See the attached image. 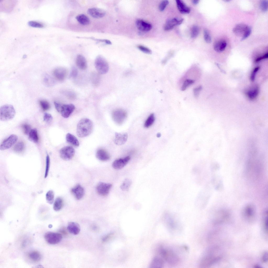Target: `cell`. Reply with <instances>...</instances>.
Segmentation results:
<instances>
[{
  "label": "cell",
  "instance_id": "obj_1",
  "mask_svg": "<svg viewBox=\"0 0 268 268\" xmlns=\"http://www.w3.org/2000/svg\"><path fill=\"white\" fill-rule=\"evenodd\" d=\"M93 128L92 121L90 119L83 118L79 122L77 127V135L80 137H84L89 135Z\"/></svg>",
  "mask_w": 268,
  "mask_h": 268
},
{
  "label": "cell",
  "instance_id": "obj_2",
  "mask_svg": "<svg viewBox=\"0 0 268 268\" xmlns=\"http://www.w3.org/2000/svg\"><path fill=\"white\" fill-rule=\"evenodd\" d=\"M159 253L161 257L170 265H176L180 261L178 255L170 248L161 247L159 249Z\"/></svg>",
  "mask_w": 268,
  "mask_h": 268
},
{
  "label": "cell",
  "instance_id": "obj_3",
  "mask_svg": "<svg viewBox=\"0 0 268 268\" xmlns=\"http://www.w3.org/2000/svg\"><path fill=\"white\" fill-rule=\"evenodd\" d=\"M16 112L13 105L5 104L0 109V119L3 121H7L13 119L15 115Z\"/></svg>",
  "mask_w": 268,
  "mask_h": 268
},
{
  "label": "cell",
  "instance_id": "obj_4",
  "mask_svg": "<svg viewBox=\"0 0 268 268\" xmlns=\"http://www.w3.org/2000/svg\"><path fill=\"white\" fill-rule=\"evenodd\" d=\"M94 64L95 68L99 74H105L109 70L108 63L102 55H99L96 57Z\"/></svg>",
  "mask_w": 268,
  "mask_h": 268
},
{
  "label": "cell",
  "instance_id": "obj_5",
  "mask_svg": "<svg viewBox=\"0 0 268 268\" xmlns=\"http://www.w3.org/2000/svg\"><path fill=\"white\" fill-rule=\"evenodd\" d=\"M127 117V114L124 110L117 109L114 110L112 113V117L114 121L118 125L122 124Z\"/></svg>",
  "mask_w": 268,
  "mask_h": 268
},
{
  "label": "cell",
  "instance_id": "obj_6",
  "mask_svg": "<svg viewBox=\"0 0 268 268\" xmlns=\"http://www.w3.org/2000/svg\"><path fill=\"white\" fill-rule=\"evenodd\" d=\"M75 150L72 147L67 146L62 148L60 150V157L63 160H68L71 159L74 156Z\"/></svg>",
  "mask_w": 268,
  "mask_h": 268
},
{
  "label": "cell",
  "instance_id": "obj_7",
  "mask_svg": "<svg viewBox=\"0 0 268 268\" xmlns=\"http://www.w3.org/2000/svg\"><path fill=\"white\" fill-rule=\"evenodd\" d=\"M46 241L49 244H54L58 243L61 241L62 237L60 233L48 232L44 236Z\"/></svg>",
  "mask_w": 268,
  "mask_h": 268
},
{
  "label": "cell",
  "instance_id": "obj_8",
  "mask_svg": "<svg viewBox=\"0 0 268 268\" xmlns=\"http://www.w3.org/2000/svg\"><path fill=\"white\" fill-rule=\"evenodd\" d=\"M112 186V184L110 183L100 182L96 186V191L99 195L106 196L109 194Z\"/></svg>",
  "mask_w": 268,
  "mask_h": 268
},
{
  "label": "cell",
  "instance_id": "obj_9",
  "mask_svg": "<svg viewBox=\"0 0 268 268\" xmlns=\"http://www.w3.org/2000/svg\"><path fill=\"white\" fill-rule=\"evenodd\" d=\"M18 136L16 135L12 134L5 139L0 145L1 150H4L10 148L17 141Z\"/></svg>",
  "mask_w": 268,
  "mask_h": 268
},
{
  "label": "cell",
  "instance_id": "obj_10",
  "mask_svg": "<svg viewBox=\"0 0 268 268\" xmlns=\"http://www.w3.org/2000/svg\"><path fill=\"white\" fill-rule=\"evenodd\" d=\"M130 159V157L127 156L123 158H121L115 160L113 163L112 166L113 168L117 170L123 168L128 163Z\"/></svg>",
  "mask_w": 268,
  "mask_h": 268
},
{
  "label": "cell",
  "instance_id": "obj_11",
  "mask_svg": "<svg viewBox=\"0 0 268 268\" xmlns=\"http://www.w3.org/2000/svg\"><path fill=\"white\" fill-rule=\"evenodd\" d=\"M136 24L137 28L143 31H149L152 28L151 24L142 19L137 20L136 22Z\"/></svg>",
  "mask_w": 268,
  "mask_h": 268
},
{
  "label": "cell",
  "instance_id": "obj_12",
  "mask_svg": "<svg viewBox=\"0 0 268 268\" xmlns=\"http://www.w3.org/2000/svg\"><path fill=\"white\" fill-rule=\"evenodd\" d=\"M88 13L92 17L99 18L104 16L105 14V12L102 9L92 8L89 9L87 10Z\"/></svg>",
  "mask_w": 268,
  "mask_h": 268
},
{
  "label": "cell",
  "instance_id": "obj_13",
  "mask_svg": "<svg viewBox=\"0 0 268 268\" xmlns=\"http://www.w3.org/2000/svg\"><path fill=\"white\" fill-rule=\"evenodd\" d=\"M75 105L72 104H63L61 114L65 118H68L75 109Z\"/></svg>",
  "mask_w": 268,
  "mask_h": 268
},
{
  "label": "cell",
  "instance_id": "obj_14",
  "mask_svg": "<svg viewBox=\"0 0 268 268\" xmlns=\"http://www.w3.org/2000/svg\"><path fill=\"white\" fill-rule=\"evenodd\" d=\"M68 73L66 69L64 68H59L55 69L53 74L55 77L59 81H63L66 78Z\"/></svg>",
  "mask_w": 268,
  "mask_h": 268
},
{
  "label": "cell",
  "instance_id": "obj_15",
  "mask_svg": "<svg viewBox=\"0 0 268 268\" xmlns=\"http://www.w3.org/2000/svg\"><path fill=\"white\" fill-rule=\"evenodd\" d=\"M183 20V19L178 20L176 18L168 20L164 25V30L165 31H169L172 29L174 26L181 24Z\"/></svg>",
  "mask_w": 268,
  "mask_h": 268
},
{
  "label": "cell",
  "instance_id": "obj_16",
  "mask_svg": "<svg viewBox=\"0 0 268 268\" xmlns=\"http://www.w3.org/2000/svg\"><path fill=\"white\" fill-rule=\"evenodd\" d=\"M248 26L247 25L244 24H238L233 28V32L236 36L242 37Z\"/></svg>",
  "mask_w": 268,
  "mask_h": 268
},
{
  "label": "cell",
  "instance_id": "obj_17",
  "mask_svg": "<svg viewBox=\"0 0 268 268\" xmlns=\"http://www.w3.org/2000/svg\"><path fill=\"white\" fill-rule=\"evenodd\" d=\"M72 193L77 200L81 199L84 194V190L83 187L80 185L77 184L71 190Z\"/></svg>",
  "mask_w": 268,
  "mask_h": 268
},
{
  "label": "cell",
  "instance_id": "obj_18",
  "mask_svg": "<svg viewBox=\"0 0 268 268\" xmlns=\"http://www.w3.org/2000/svg\"><path fill=\"white\" fill-rule=\"evenodd\" d=\"M127 138L128 135L126 133H116L114 141L116 145H122L126 142Z\"/></svg>",
  "mask_w": 268,
  "mask_h": 268
},
{
  "label": "cell",
  "instance_id": "obj_19",
  "mask_svg": "<svg viewBox=\"0 0 268 268\" xmlns=\"http://www.w3.org/2000/svg\"><path fill=\"white\" fill-rule=\"evenodd\" d=\"M96 157L98 159L102 161L108 160L110 158L108 153L103 149H100L97 150L96 153Z\"/></svg>",
  "mask_w": 268,
  "mask_h": 268
},
{
  "label": "cell",
  "instance_id": "obj_20",
  "mask_svg": "<svg viewBox=\"0 0 268 268\" xmlns=\"http://www.w3.org/2000/svg\"><path fill=\"white\" fill-rule=\"evenodd\" d=\"M76 62L77 67L80 69L85 70L87 68V63L85 57L82 55H78L76 58Z\"/></svg>",
  "mask_w": 268,
  "mask_h": 268
},
{
  "label": "cell",
  "instance_id": "obj_21",
  "mask_svg": "<svg viewBox=\"0 0 268 268\" xmlns=\"http://www.w3.org/2000/svg\"><path fill=\"white\" fill-rule=\"evenodd\" d=\"M67 229L70 233L74 235H77L80 232V227L78 223L74 222H70L68 224Z\"/></svg>",
  "mask_w": 268,
  "mask_h": 268
},
{
  "label": "cell",
  "instance_id": "obj_22",
  "mask_svg": "<svg viewBox=\"0 0 268 268\" xmlns=\"http://www.w3.org/2000/svg\"><path fill=\"white\" fill-rule=\"evenodd\" d=\"M176 2L178 9L181 13L187 14L190 13V8L187 7L182 1L176 0Z\"/></svg>",
  "mask_w": 268,
  "mask_h": 268
},
{
  "label": "cell",
  "instance_id": "obj_23",
  "mask_svg": "<svg viewBox=\"0 0 268 268\" xmlns=\"http://www.w3.org/2000/svg\"><path fill=\"white\" fill-rule=\"evenodd\" d=\"M227 45V43L225 41L219 40L215 42L214 46V48L216 52H221L225 50Z\"/></svg>",
  "mask_w": 268,
  "mask_h": 268
},
{
  "label": "cell",
  "instance_id": "obj_24",
  "mask_svg": "<svg viewBox=\"0 0 268 268\" xmlns=\"http://www.w3.org/2000/svg\"><path fill=\"white\" fill-rule=\"evenodd\" d=\"M164 265V261L161 258L158 256L155 257L153 259L150 265L151 268L162 267Z\"/></svg>",
  "mask_w": 268,
  "mask_h": 268
},
{
  "label": "cell",
  "instance_id": "obj_25",
  "mask_svg": "<svg viewBox=\"0 0 268 268\" xmlns=\"http://www.w3.org/2000/svg\"><path fill=\"white\" fill-rule=\"evenodd\" d=\"M66 141L69 144L75 147L79 146V141L77 138L74 135L70 133H68L66 136Z\"/></svg>",
  "mask_w": 268,
  "mask_h": 268
},
{
  "label": "cell",
  "instance_id": "obj_26",
  "mask_svg": "<svg viewBox=\"0 0 268 268\" xmlns=\"http://www.w3.org/2000/svg\"><path fill=\"white\" fill-rule=\"evenodd\" d=\"M76 19L80 24L83 25H88L90 22V20L88 16L83 14L77 15L76 17Z\"/></svg>",
  "mask_w": 268,
  "mask_h": 268
},
{
  "label": "cell",
  "instance_id": "obj_27",
  "mask_svg": "<svg viewBox=\"0 0 268 268\" xmlns=\"http://www.w3.org/2000/svg\"><path fill=\"white\" fill-rule=\"evenodd\" d=\"M29 138L31 141L35 143L38 141V137L37 130L36 129H31L29 134Z\"/></svg>",
  "mask_w": 268,
  "mask_h": 268
},
{
  "label": "cell",
  "instance_id": "obj_28",
  "mask_svg": "<svg viewBox=\"0 0 268 268\" xmlns=\"http://www.w3.org/2000/svg\"><path fill=\"white\" fill-rule=\"evenodd\" d=\"M30 259L34 262H38L41 259V256L40 253L36 251H32L30 252L28 255Z\"/></svg>",
  "mask_w": 268,
  "mask_h": 268
},
{
  "label": "cell",
  "instance_id": "obj_29",
  "mask_svg": "<svg viewBox=\"0 0 268 268\" xmlns=\"http://www.w3.org/2000/svg\"><path fill=\"white\" fill-rule=\"evenodd\" d=\"M63 205V199L60 197H58L56 198L54 203L53 209L55 211H59L62 208Z\"/></svg>",
  "mask_w": 268,
  "mask_h": 268
},
{
  "label": "cell",
  "instance_id": "obj_30",
  "mask_svg": "<svg viewBox=\"0 0 268 268\" xmlns=\"http://www.w3.org/2000/svg\"><path fill=\"white\" fill-rule=\"evenodd\" d=\"M44 84L47 86H51L54 85L55 81L49 75L45 74L43 77Z\"/></svg>",
  "mask_w": 268,
  "mask_h": 268
},
{
  "label": "cell",
  "instance_id": "obj_31",
  "mask_svg": "<svg viewBox=\"0 0 268 268\" xmlns=\"http://www.w3.org/2000/svg\"><path fill=\"white\" fill-rule=\"evenodd\" d=\"M155 117L154 114H151L146 120L144 126L146 128H148L151 126L154 123L155 120Z\"/></svg>",
  "mask_w": 268,
  "mask_h": 268
},
{
  "label": "cell",
  "instance_id": "obj_32",
  "mask_svg": "<svg viewBox=\"0 0 268 268\" xmlns=\"http://www.w3.org/2000/svg\"><path fill=\"white\" fill-rule=\"evenodd\" d=\"M132 183L131 180L128 178L125 179L120 186L121 189L123 191H127Z\"/></svg>",
  "mask_w": 268,
  "mask_h": 268
},
{
  "label": "cell",
  "instance_id": "obj_33",
  "mask_svg": "<svg viewBox=\"0 0 268 268\" xmlns=\"http://www.w3.org/2000/svg\"><path fill=\"white\" fill-rule=\"evenodd\" d=\"M259 93V90L256 87L252 90L248 91L247 93L248 98L251 100L255 99L258 96Z\"/></svg>",
  "mask_w": 268,
  "mask_h": 268
},
{
  "label": "cell",
  "instance_id": "obj_34",
  "mask_svg": "<svg viewBox=\"0 0 268 268\" xmlns=\"http://www.w3.org/2000/svg\"><path fill=\"white\" fill-rule=\"evenodd\" d=\"M54 194L53 191L52 190L48 191L46 194V199L48 203L52 204L54 201Z\"/></svg>",
  "mask_w": 268,
  "mask_h": 268
},
{
  "label": "cell",
  "instance_id": "obj_35",
  "mask_svg": "<svg viewBox=\"0 0 268 268\" xmlns=\"http://www.w3.org/2000/svg\"><path fill=\"white\" fill-rule=\"evenodd\" d=\"M24 148V144L22 142L17 143L14 146L13 149L16 152L19 153L22 152Z\"/></svg>",
  "mask_w": 268,
  "mask_h": 268
},
{
  "label": "cell",
  "instance_id": "obj_36",
  "mask_svg": "<svg viewBox=\"0 0 268 268\" xmlns=\"http://www.w3.org/2000/svg\"><path fill=\"white\" fill-rule=\"evenodd\" d=\"M199 32V28L197 26H193L192 29L191 36V38H196L198 35Z\"/></svg>",
  "mask_w": 268,
  "mask_h": 268
},
{
  "label": "cell",
  "instance_id": "obj_37",
  "mask_svg": "<svg viewBox=\"0 0 268 268\" xmlns=\"http://www.w3.org/2000/svg\"><path fill=\"white\" fill-rule=\"evenodd\" d=\"M194 81V80L191 79H188L186 80L181 87V90L184 91L188 87L193 84Z\"/></svg>",
  "mask_w": 268,
  "mask_h": 268
},
{
  "label": "cell",
  "instance_id": "obj_38",
  "mask_svg": "<svg viewBox=\"0 0 268 268\" xmlns=\"http://www.w3.org/2000/svg\"><path fill=\"white\" fill-rule=\"evenodd\" d=\"M40 103L41 108L44 111L48 110L50 108V104L46 100H40Z\"/></svg>",
  "mask_w": 268,
  "mask_h": 268
},
{
  "label": "cell",
  "instance_id": "obj_39",
  "mask_svg": "<svg viewBox=\"0 0 268 268\" xmlns=\"http://www.w3.org/2000/svg\"><path fill=\"white\" fill-rule=\"evenodd\" d=\"M50 165V159L48 154H47L46 159V167L45 171L44 177L46 178L48 176Z\"/></svg>",
  "mask_w": 268,
  "mask_h": 268
},
{
  "label": "cell",
  "instance_id": "obj_40",
  "mask_svg": "<svg viewBox=\"0 0 268 268\" xmlns=\"http://www.w3.org/2000/svg\"><path fill=\"white\" fill-rule=\"evenodd\" d=\"M204 39L205 42L207 43H210L211 41V38L210 33L208 31L205 29L204 31Z\"/></svg>",
  "mask_w": 268,
  "mask_h": 268
},
{
  "label": "cell",
  "instance_id": "obj_41",
  "mask_svg": "<svg viewBox=\"0 0 268 268\" xmlns=\"http://www.w3.org/2000/svg\"><path fill=\"white\" fill-rule=\"evenodd\" d=\"M260 7L262 11L264 12L266 11L268 9L267 1L266 0L261 1L260 3Z\"/></svg>",
  "mask_w": 268,
  "mask_h": 268
},
{
  "label": "cell",
  "instance_id": "obj_42",
  "mask_svg": "<svg viewBox=\"0 0 268 268\" xmlns=\"http://www.w3.org/2000/svg\"><path fill=\"white\" fill-rule=\"evenodd\" d=\"M137 47L139 50L146 54H150L152 53V51L150 49L143 46L139 45L137 46Z\"/></svg>",
  "mask_w": 268,
  "mask_h": 268
},
{
  "label": "cell",
  "instance_id": "obj_43",
  "mask_svg": "<svg viewBox=\"0 0 268 268\" xmlns=\"http://www.w3.org/2000/svg\"><path fill=\"white\" fill-rule=\"evenodd\" d=\"M28 24L29 26L33 27L41 28L43 26V25L42 24L34 21H30L28 22Z\"/></svg>",
  "mask_w": 268,
  "mask_h": 268
},
{
  "label": "cell",
  "instance_id": "obj_44",
  "mask_svg": "<svg viewBox=\"0 0 268 268\" xmlns=\"http://www.w3.org/2000/svg\"><path fill=\"white\" fill-rule=\"evenodd\" d=\"M245 212L248 217L252 216L253 214V210L252 206L250 205L247 206L245 208Z\"/></svg>",
  "mask_w": 268,
  "mask_h": 268
},
{
  "label": "cell",
  "instance_id": "obj_45",
  "mask_svg": "<svg viewBox=\"0 0 268 268\" xmlns=\"http://www.w3.org/2000/svg\"><path fill=\"white\" fill-rule=\"evenodd\" d=\"M169 2L168 1L165 0L162 1L160 3L159 8L160 11H163L165 9L166 6L168 4Z\"/></svg>",
  "mask_w": 268,
  "mask_h": 268
},
{
  "label": "cell",
  "instance_id": "obj_46",
  "mask_svg": "<svg viewBox=\"0 0 268 268\" xmlns=\"http://www.w3.org/2000/svg\"><path fill=\"white\" fill-rule=\"evenodd\" d=\"M43 119L44 121L49 123L51 122L53 119V117L50 114L45 113L44 115Z\"/></svg>",
  "mask_w": 268,
  "mask_h": 268
},
{
  "label": "cell",
  "instance_id": "obj_47",
  "mask_svg": "<svg viewBox=\"0 0 268 268\" xmlns=\"http://www.w3.org/2000/svg\"><path fill=\"white\" fill-rule=\"evenodd\" d=\"M252 28L251 27L248 26L243 35L242 37L241 41H243L248 37L250 34Z\"/></svg>",
  "mask_w": 268,
  "mask_h": 268
},
{
  "label": "cell",
  "instance_id": "obj_48",
  "mask_svg": "<svg viewBox=\"0 0 268 268\" xmlns=\"http://www.w3.org/2000/svg\"><path fill=\"white\" fill-rule=\"evenodd\" d=\"M23 131L25 134L28 135L31 130V126L27 124H24L22 126Z\"/></svg>",
  "mask_w": 268,
  "mask_h": 268
},
{
  "label": "cell",
  "instance_id": "obj_49",
  "mask_svg": "<svg viewBox=\"0 0 268 268\" xmlns=\"http://www.w3.org/2000/svg\"><path fill=\"white\" fill-rule=\"evenodd\" d=\"M202 89V87L201 86H200L193 88V92L195 98H197L198 97L200 92Z\"/></svg>",
  "mask_w": 268,
  "mask_h": 268
},
{
  "label": "cell",
  "instance_id": "obj_50",
  "mask_svg": "<svg viewBox=\"0 0 268 268\" xmlns=\"http://www.w3.org/2000/svg\"><path fill=\"white\" fill-rule=\"evenodd\" d=\"M78 74V71L77 69L75 67H73L72 68L69 77L73 78H75L77 76Z\"/></svg>",
  "mask_w": 268,
  "mask_h": 268
},
{
  "label": "cell",
  "instance_id": "obj_51",
  "mask_svg": "<svg viewBox=\"0 0 268 268\" xmlns=\"http://www.w3.org/2000/svg\"><path fill=\"white\" fill-rule=\"evenodd\" d=\"M259 66H257L253 70V71L251 75L250 79L251 81H253L255 79V75L257 71L259 69Z\"/></svg>",
  "mask_w": 268,
  "mask_h": 268
},
{
  "label": "cell",
  "instance_id": "obj_52",
  "mask_svg": "<svg viewBox=\"0 0 268 268\" xmlns=\"http://www.w3.org/2000/svg\"><path fill=\"white\" fill-rule=\"evenodd\" d=\"M54 104L58 112L60 113L63 104L56 102H54Z\"/></svg>",
  "mask_w": 268,
  "mask_h": 268
},
{
  "label": "cell",
  "instance_id": "obj_53",
  "mask_svg": "<svg viewBox=\"0 0 268 268\" xmlns=\"http://www.w3.org/2000/svg\"><path fill=\"white\" fill-rule=\"evenodd\" d=\"M268 57V53H267L265 54L264 55L262 56H261L260 57H258L255 60V62H258L260 61L261 60L267 58Z\"/></svg>",
  "mask_w": 268,
  "mask_h": 268
},
{
  "label": "cell",
  "instance_id": "obj_54",
  "mask_svg": "<svg viewBox=\"0 0 268 268\" xmlns=\"http://www.w3.org/2000/svg\"><path fill=\"white\" fill-rule=\"evenodd\" d=\"M268 254L267 252H265L264 253L262 258L263 261L264 263L267 262V261Z\"/></svg>",
  "mask_w": 268,
  "mask_h": 268
},
{
  "label": "cell",
  "instance_id": "obj_55",
  "mask_svg": "<svg viewBox=\"0 0 268 268\" xmlns=\"http://www.w3.org/2000/svg\"><path fill=\"white\" fill-rule=\"evenodd\" d=\"M267 219L266 220L265 222V228L266 229V230L267 231Z\"/></svg>",
  "mask_w": 268,
  "mask_h": 268
},
{
  "label": "cell",
  "instance_id": "obj_56",
  "mask_svg": "<svg viewBox=\"0 0 268 268\" xmlns=\"http://www.w3.org/2000/svg\"><path fill=\"white\" fill-rule=\"evenodd\" d=\"M199 1V0H193L192 1L193 4L195 5H196L198 4Z\"/></svg>",
  "mask_w": 268,
  "mask_h": 268
},
{
  "label": "cell",
  "instance_id": "obj_57",
  "mask_svg": "<svg viewBox=\"0 0 268 268\" xmlns=\"http://www.w3.org/2000/svg\"><path fill=\"white\" fill-rule=\"evenodd\" d=\"M161 134L160 133H158L157 134V137H159L161 136Z\"/></svg>",
  "mask_w": 268,
  "mask_h": 268
},
{
  "label": "cell",
  "instance_id": "obj_58",
  "mask_svg": "<svg viewBox=\"0 0 268 268\" xmlns=\"http://www.w3.org/2000/svg\"><path fill=\"white\" fill-rule=\"evenodd\" d=\"M254 266L255 268H259L261 267H260L258 265H255Z\"/></svg>",
  "mask_w": 268,
  "mask_h": 268
},
{
  "label": "cell",
  "instance_id": "obj_59",
  "mask_svg": "<svg viewBox=\"0 0 268 268\" xmlns=\"http://www.w3.org/2000/svg\"><path fill=\"white\" fill-rule=\"evenodd\" d=\"M230 1V0H224V1L226 2H229Z\"/></svg>",
  "mask_w": 268,
  "mask_h": 268
}]
</instances>
